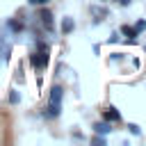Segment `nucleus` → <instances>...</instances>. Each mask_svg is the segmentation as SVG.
Segmentation results:
<instances>
[{"mask_svg":"<svg viewBox=\"0 0 146 146\" xmlns=\"http://www.w3.org/2000/svg\"><path fill=\"white\" fill-rule=\"evenodd\" d=\"M73 30H75V21L71 16H64V21H62V34H71Z\"/></svg>","mask_w":146,"mask_h":146,"instance_id":"423d86ee","label":"nucleus"},{"mask_svg":"<svg viewBox=\"0 0 146 146\" xmlns=\"http://www.w3.org/2000/svg\"><path fill=\"white\" fill-rule=\"evenodd\" d=\"M48 2H50V0H34V2H32V5H36V7H46V5H48Z\"/></svg>","mask_w":146,"mask_h":146,"instance_id":"2eb2a0df","label":"nucleus"},{"mask_svg":"<svg viewBox=\"0 0 146 146\" xmlns=\"http://www.w3.org/2000/svg\"><path fill=\"white\" fill-rule=\"evenodd\" d=\"M100 2H105V0H100Z\"/></svg>","mask_w":146,"mask_h":146,"instance_id":"f3484780","label":"nucleus"},{"mask_svg":"<svg viewBox=\"0 0 146 146\" xmlns=\"http://www.w3.org/2000/svg\"><path fill=\"white\" fill-rule=\"evenodd\" d=\"M2 55H9V43L5 41L2 32H0V57H2Z\"/></svg>","mask_w":146,"mask_h":146,"instance_id":"9d476101","label":"nucleus"},{"mask_svg":"<svg viewBox=\"0 0 146 146\" xmlns=\"http://www.w3.org/2000/svg\"><path fill=\"white\" fill-rule=\"evenodd\" d=\"M7 100H9L11 105H18V103H21V94H18L16 89H11V91H9V96H7Z\"/></svg>","mask_w":146,"mask_h":146,"instance_id":"6e6552de","label":"nucleus"},{"mask_svg":"<svg viewBox=\"0 0 146 146\" xmlns=\"http://www.w3.org/2000/svg\"><path fill=\"white\" fill-rule=\"evenodd\" d=\"M121 34H125L128 39H135V36H137L135 27H130V25H121Z\"/></svg>","mask_w":146,"mask_h":146,"instance_id":"0eeeda50","label":"nucleus"},{"mask_svg":"<svg viewBox=\"0 0 146 146\" xmlns=\"http://www.w3.org/2000/svg\"><path fill=\"white\" fill-rule=\"evenodd\" d=\"M103 119L110 121V123H121V121H123V119H121V112H119L116 107H107V110L103 112Z\"/></svg>","mask_w":146,"mask_h":146,"instance_id":"7ed1b4c3","label":"nucleus"},{"mask_svg":"<svg viewBox=\"0 0 146 146\" xmlns=\"http://www.w3.org/2000/svg\"><path fill=\"white\" fill-rule=\"evenodd\" d=\"M39 21H41V25L46 27V30H52V14H50V9H41L39 11Z\"/></svg>","mask_w":146,"mask_h":146,"instance_id":"39448f33","label":"nucleus"},{"mask_svg":"<svg viewBox=\"0 0 146 146\" xmlns=\"http://www.w3.org/2000/svg\"><path fill=\"white\" fill-rule=\"evenodd\" d=\"M62 96H64V89L59 84H55L50 89V98H48V103L43 107V116L46 119H57L59 116V112H62Z\"/></svg>","mask_w":146,"mask_h":146,"instance_id":"f257e3e1","label":"nucleus"},{"mask_svg":"<svg viewBox=\"0 0 146 146\" xmlns=\"http://www.w3.org/2000/svg\"><path fill=\"white\" fill-rule=\"evenodd\" d=\"M144 30H146V21H137V23H135V32L139 34V32H144Z\"/></svg>","mask_w":146,"mask_h":146,"instance_id":"f8f14e48","label":"nucleus"},{"mask_svg":"<svg viewBox=\"0 0 146 146\" xmlns=\"http://www.w3.org/2000/svg\"><path fill=\"white\" fill-rule=\"evenodd\" d=\"M30 64L34 66V68H46V64H48V48H39L36 52H32L30 55Z\"/></svg>","mask_w":146,"mask_h":146,"instance_id":"f03ea898","label":"nucleus"},{"mask_svg":"<svg viewBox=\"0 0 146 146\" xmlns=\"http://www.w3.org/2000/svg\"><path fill=\"white\" fill-rule=\"evenodd\" d=\"M128 130H130V135H141V130H139L137 123H128Z\"/></svg>","mask_w":146,"mask_h":146,"instance_id":"ddd939ff","label":"nucleus"},{"mask_svg":"<svg viewBox=\"0 0 146 146\" xmlns=\"http://www.w3.org/2000/svg\"><path fill=\"white\" fill-rule=\"evenodd\" d=\"M91 144H96V146H105L107 139H105V135H96V137H91Z\"/></svg>","mask_w":146,"mask_h":146,"instance_id":"9b49d317","label":"nucleus"},{"mask_svg":"<svg viewBox=\"0 0 146 146\" xmlns=\"http://www.w3.org/2000/svg\"><path fill=\"white\" fill-rule=\"evenodd\" d=\"M27 2H30V5H32V2H34V0H27Z\"/></svg>","mask_w":146,"mask_h":146,"instance_id":"dca6fc26","label":"nucleus"},{"mask_svg":"<svg viewBox=\"0 0 146 146\" xmlns=\"http://www.w3.org/2000/svg\"><path fill=\"white\" fill-rule=\"evenodd\" d=\"M91 128H94V132H96V135H110V132H112V123H110V121H105V119H103V121H96Z\"/></svg>","mask_w":146,"mask_h":146,"instance_id":"20e7f679","label":"nucleus"},{"mask_svg":"<svg viewBox=\"0 0 146 146\" xmlns=\"http://www.w3.org/2000/svg\"><path fill=\"white\" fill-rule=\"evenodd\" d=\"M7 27H9V30H14V32H21V30H23V23H18V21L9 18V21H7Z\"/></svg>","mask_w":146,"mask_h":146,"instance_id":"1a4fd4ad","label":"nucleus"},{"mask_svg":"<svg viewBox=\"0 0 146 146\" xmlns=\"http://www.w3.org/2000/svg\"><path fill=\"white\" fill-rule=\"evenodd\" d=\"M114 2H116V5H121V7H130V2H132V0H114Z\"/></svg>","mask_w":146,"mask_h":146,"instance_id":"4468645a","label":"nucleus"}]
</instances>
